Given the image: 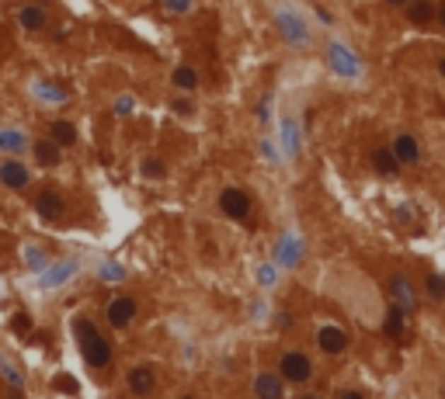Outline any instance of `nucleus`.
I'll return each instance as SVG.
<instances>
[{"instance_id": "15", "label": "nucleus", "mask_w": 445, "mask_h": 399, "mask_svg": "<svg viewBox=\"0 0 445 399\" xmlns=\"http://www.w3.org/2000/svg\"><path fill=\"white\" fill-rule=\"evenodd\" d=\"M372 163H376V170H379L383 177H393V174L400 170V160L393 157V150H376V153H372Z\"/></svg>"}, {"instance_id": "3", "label": "nucleus", "mask_w": 445, "mask_h": 399, "mask_svg": "<svg viewBox=\"0 0 445 399\" xmlns=\"http://www.w3.org/2000/svg\"><path fill=\"white\" fill-rule=\"evenodd\" d=\"M219 208H223V215H230V219H247V215H250V198H247V191H241V188H226V191L219 195Z\"/></svg>"}, {"instance_id": "7", "label": "nucleus", "mask_w": 445, "mask_h": 399, "mask_svg": "<svg viewBox=\"0 0 445 399\" xmlns=\"http://www.w3.org/2000/svg\"><path fill=\"white\" fill-rule=\"evenodd\" d=\"M279 28H282L285 39L296 42V45H306V42H310V32L303 28V21H299L296 14H289V11H279Z\"/></svg>"}, {"instance_id": "28", "label": "nucleus", "mask_w": 445, "mask_h": 399, "mask_svg": "<svg viewBox=\"0 0 445 399\" xmlns=\"http://www.w3.org/2000/svg\"><path fill=\"white\" fill-rule=\"evenodd\" d=\"M167 7H171L174 14H185V11L192 7V0H167Z\"/></svg>"}, {"instance_id": "20", "label": "nucleus", "mask_w": 445, "mask_h": 399, "mask_svg": "<svg viewBox=\"0 0 445 399\" xmlns=\"http://www.w3.org/2000/svg\"><path fill=\"white\" fill-rule=\"evenodd\" d=\"M404 330H407L404 309H400V306H393V309H390V316H386V333H390L393 340H400V337H404Z\"/></svg>"}, {"instance_id": "34", "label": "nucleus", "mask_w": 445, "mask_h": 399, "mask_svg": "<svg viewBox=\"0 0 445 399\" xmlns=\"http://www.w3.org/2000/svg\"><path fill=\"white\" fill-rule=\"evenodd\" d=\"M386 4H393V7H404V4H410V0H386Z\"/></svg>"}, {"instance_id": "8", "label": "nucleus", "mask_w": 445, "mask_h": 399, "mask_svg": "<svg viewBox=\"0 0 445 399\" xmlns=\"http://www.w3.org/2000/svg\"><path fill=\"white\" fill-rule=\"evenodd\" d=\"M154 386H157V375H154V368H150V364H139V368H132V371H129V389H132L136 396L154 393Z\"/></svg>"}, {"instance_id": "5", "label": "nucleus", "mask_w": 445, "mask_h": 399, "mask_svg": "<svg viewBox=\"0 0 445 399\" xmlns=\"http://www.w3.org/2000/svg\"><path fill=\"white\" fill-rule=\"evenodd\" d=\"M317 347H320L324 355H341V351L348 347V333H345L341 326H320V330H317Z\"/></svg>"}, {"instance_id": "13", "label": "nucleus", "mask_w": 445, "mask_h": 399, "mask_svg": "<svg viewBox=\"0 0 445 399\" xmlns=\"http://www.w3.org/2000/svg\"><path fill=\"white\" fill-rule=\"evenodd\" d=\"M32 153L39 160V167H59V160H63L59 143H52V139H39V143L32 146Z\"/></svg>"}, {"instance_id": "25", "label": "nucleus", "mask_w": 445, "mask_h": 399, "mask_svg": "<svg viewBox=\"0 0 445 399\" xmlns=\"http://www.w3.org/2000/svg\"><path fill=\"white\" fill-rule=\"evenodd\" d=\"M143 174H146V177H161L163 163H161V160H143Z\"/></svg>"}, {"instance_id": "26", "label": "nucleus", "mask_w": 445, "mask_h": 399, "mask_svg": "<svg viewBox=\"0 0 445 399\" xmlns=\"http://www.w3.org/2000/svg\"><path fill=\"white\" fill-rule=\"evenodd\" d=\"M39 97H45V101H67L63 90H56V87H42V83H39Z\"/></svg>"}, {"instance_id": "6", "label": "nucleus", "mask_w": 445, "mask_h": 399, "mask_svg": "<svg viewBox=\"0 0 445 399\" xmlns=\"http://www.w3.org/2000/svg\"><path fill=\"white\" fill-rule=\"evenodd\" d=\"M35 212H39V219H45V222L63 219V195H59V191H39Z\"/></svg>"}, {"instance_id": "17", "label": "nucleus", "mask_w": 445, "mask_h": 399, "mask_svg": "<svg viewBox=\"0 0 445 399\" xmlns=\"http://www.w3.org/2000/svg\"><path fill=\"white\" fill-rule=\"evenodd\" d=\"M254 393H258V396H268V399H279L282 396V382H279L275 375H258Z\"/></svg>"}, {"instance_id": "29", "label": "nucleus", "mask_w": 445, "mask_h": 399, "mask_svg": "<svg viewBox=\"0 0 445 399\" xmlns=\"http://www.w3.org/2000/svg\"><path fill=\"white\" fill-rule=\"evenodd\" d=\"M56 389H63V393H77V382H74V379H56Z\"/></svg>"}, {"instance_id": "11", "label": "nucleus", "mask_w": 445, "mask_h": 399, "mask_svg": "<svg viewBox=\"0 0 445 399\" xmlns=\"http://www.w3.org/2000/svg\"><path fill=\"white\" fill-rule=\"evenodd\" d=\"M390 292H393V299H397V306H400L404 313H414V309H417V299H414V292H410V281H407V278H400V275H397V278L390 281Z\"/></svg>"}, {"instance_id": "14", "label": "nucleus", "mask_w": 445, "mask_h": 399, "mask_svg": "<svg viewBox=\"0 0 445 399\" xmlns=\"http://www.w3.org/2000/svg\"><path fill=\"white\" fill-rule=\"evenodd\" d=\"M18 21H21L28 32H42V28H45V11L35 7V4H25V7L18 11Z\"/></svg>"}, {"instance_id": "35", "label": "nucleus", "mask_w": 445, "mask_h": 399, "mask_svg": "<svg viewBox=\"0 0 445 399\" xmlns=\"http://www.w3.org/2000/svg\"><path fill=\"white\" fill-rule=\"evenodd\" d=\"M439 70H442V73H445V59H442V63H439Z\"/></svg>"}, {"instance_id": "30", "label": "nucleus", "mask_w": 445, "mask_h": 399, "mask_svg": "<svg viewBox=\"0 0 445 399\" xmlns=\"http://www.w3.org/2000/svg\"><path fill=\"white\" fill-rule=\"evenodd\" d=\"M258 278L265 281V285H272V281H275V271H272V268H261V271H258Z\"/></svg>"}, {"instance_id": "31", "label": "nucleus", "mask_w": 445, "mask_h": 399, "mask_svg": "<svg viewBox=\"0 0 445 399\" xmlns=\"http://www.w3.org/2000/svg\"><path fill=\"white\" fill-rule=\"evenodd\" d=\"M174 112H178V115H188L192 105H188V101H174Z\"/></svg>"}, {"instance_id": "19", "label": "nucleus", "mask_w": 445, "mask_h": 399, "mask_svg": "<svg viewBox=\"0 0 445 399\" xmlns=\"http://www.w3.org/2000/svg\"><path fill=\"white\" fill-rule=\"evenodd\" d=\"M74 139H77V129L70 125L67 119L52 121V143H59V146H74Z\"/></svg>"}, {"instance_id": "12", "label": "nucleus", "mask_w": 445, "mask_h": 399, "mask_svg": "<svg viewBox=\"0 0 445 399\" xmlns=\"http://www.w3.org/2000/svg\"><path fill=\"white\" fill-rule=\"evenodd\" d=\"M390 150H393V157L400 160V163H417V160H421V150H417V139H414V136H397Z\"/></svg>"}, {"instance_id": "32", "label": "nucleus", "mask_w": 445, "mask_h": 399, "mask_svg": "<svg viewBox=\"0 0 445 399\" xmlns=\"http://www.w3.org/2000/svg\"><path fill=\"white\" fill-rule=\"evenodd\" d=\"M14 323H18V330H28V316H25V313H18V319H14Z\"/></svg>"}, {"instance_id": "22", "label": "nucleus", "mask_w": 445, "mask_h": 399, "mask_svg": "<svg viewBox=\"0 0 445 399\" xmlns=\"http://www.w3.org/2000/svg\"><path fill=\"white\" fill-rule=\"evenodd\" d=\"M174 83H178V87H185V90H192V87H195V70H192V66H178V70H174Z\"/></svg>"}, {"instance_id": "18", "label": "nucleus", "mask_w": 445, "mask_h": 399, "mask_svg": "<svg viewBox=\"0 0 445 399\" xmlns=\"http://www.w3.org/2000/svg\"><path fill=\"white\" fill-rule=\"evenodd\" d=\"M410 21L414 25H432V18H435V7L428 4V0H410Z\"/></svg>"}, {"instance_id": "27", "label": "nucleus", "mask_w": 445, "mask_h": 399, "mask_svg": "<svg viewBox=\"0 0 445 399\" xmlns=\"http://www.w3.org/2000/svg\"><path fill=\"white\" fill-rule=\"evenodd\" d=\"M0 371H4V379H7V382H14V386H21V382H25V379H21L11 364H4V361H0Z\"/></svg>"}, {"instance_id": "21", "label": "nucleus", "mask_w": 445, "mask_h": 399, "mask_svg": "<svg viewBox=\"0 0 445 399\" xmlns=\"http://www.w3.org/2000/svg\"><path fill=\"white\" fill-rule=\"evenodd\" d=\"M74 271H77V261H63V264H59L56 271H49V278L42 281V285H45V288H56L59 281H63V278H70Z\"/></svg>"}, {"instance_id": "33", "label": "nucleus", "mask_w": 445, "mask_h": 399, "mask_svg": "<svg viewBox=\"0 0 445 399\" xmlns=\"http://www.w3.org/2000/svg\"><path fill=\"white\" fill-rule=\"evenodd\" d=\"M435 14H439V21H442V25H445V4H442V7H439V11H435Z\"/></svg>"}, {"instance_id": "16", "label": "nucleus", "mask_w": 445, "mask_h": 399, "mask_svg": "<svg viewBox=\"0 0 445 399\" xmlns=\"http://www.w3.org/2000/svg\"><path fill=\"white\" fill-rule=\"evenodd\" d=\"M279 264L282 268H296L299 264V243L292 237H282V243H279Z\"/></svg>"}, {"instance_id": "23", "label": "nucleus", "mask_w": 445, "mask_h": 399, "mask_svg": "<svg viewBox=\"0 0 445 399\" xmlns=\"http://www.w3.org/2000/svg\"><path fill=\"white\" fill-rule=\"evenodd\" d=\"M424 288H428V295H432V299L445 302V278H439V275H428V278H424Z\"/></svg>"}, {"instance_id": "9", "label": "nucleus", "mask_w": 445, "mask_h": 399, "mask_svg": "<svg viewBox=\"0 0 445 399\" xmlns=\"http://www.w3.org/2000/svg\"><path fill=\"white\" fill-rule=\"evenodd\" d=\"M105 316H108V323H112V326H129V323H132V316H136V302H132V299H125V295H122V299H112V306H108V313H105Z\"/></svg>"}, {"instance_id": "4", "label": "nucleus", "mask_w": 445, "mask_h": 399, "mask_svg": "<svg viewBox=\"0 0 445 399\" xmlns=\"http://www.w3.org/2000/svg\"><path fill=\"white\" fill-rule=\"evenodd\" d=\"M330 66L341 73V77H359L362 73V63H359V56L355 52H348L345 45H330Z\"/></svg>"}, {"instance_id": "2", "label": "nucleus", "mask_w": 445, "mask_h": 399, "mask_svg": "<svg viewBox=\"0 0 445 399\" xmlns=\"http://www.w3.org/2000/svg\"><path fill=\"white\" fill-rule=\"evenodd\" d=\"M279 371H282L285 382H292V386H303V382H310V375H313V364L306 355H299V351H289L282 355L279 361Z\"/></svg>"}, {"instance_id": "24", "label": "nucleus", "mask_w": 445, "mask_h": 399, "mask_svg": "<svg viewBox=\"0 0 445 399\" xmlns=\"http://www.w3.org/2000/svg\"><path fill=\"white\" fill-rule=\"evenodd\" d=\"M21 146H25V136H21V132H0V150H14V153H18Z\"/></svg>"}, {"instance_id": "1", "label": "nucleus", "mask_w": 445, "mask_h": 399, "mask_svg": "<svg viewBox=\"0 0 445 399\" xmlns=\"http://www.w3.org/2000/svg\"><path fill=\"white\" fill-rule=\"evenodd\" d=\"M77 340H81V355L91 368H108L112 364V344L98 333V326L91 319H77Z\"/></svg>"}, {"instance_id": "10", "label": "nucleus", "mask_w": 445, "mask_h": 399, "mask_svg": "<svg viewBox=\"0 0 445 399\" xmlns=\"http://www.w3.org/2000/svg\"><path fill=\"white\" fill-rule=\"evenodd\" d=\"M0 181H4L7 188H14V191H21V188H28V170H25L21 163H14V160H7V163L0 167Z\"/></svg>"}]
</instances>
